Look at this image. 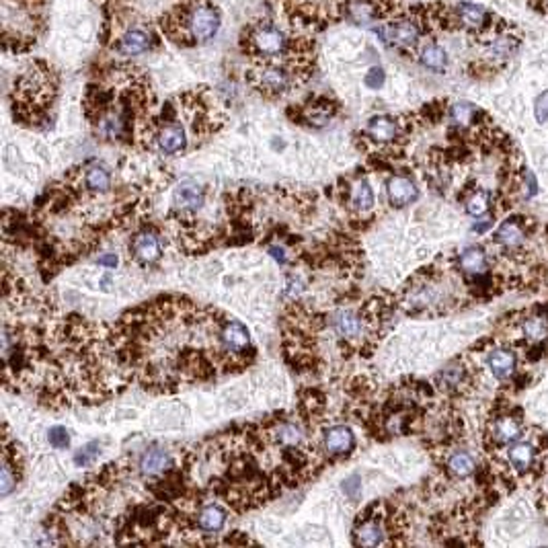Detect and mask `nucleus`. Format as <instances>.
<instances>
[{
  "label": "nucleus",
  "instance_id": "nucleus-20",
  "mask_svg": "<svg viewBox=\"0 0 548 548\" xmlns=\"http://www.w3.org/2000/svg\"><path fill=\"white\" fill-rule=\"evenodd\" d=\"M534 456H536V450H534V446L530 443V441H514V443H509V450H507V458H509V462L514 465L516 470H528L532 462H534Z\"/></svg>",
  "mask_w": 548,
  "mask_h": 548
},
{
  "label": "nucleus",
  "instance_id": "nucleus-19",
  "mask_svg": "<svg viewBox=\"0 0 548 548\" xmlns=\"http://www.w3.org/2000/svg\"><path fill=\"white\" fill-rule=\"evenodd\" d=\"M330 321L337 335H341L343 339H356L363 330V321L352 310H337Z\"/></svg>",
  "mask_w": 548,
  "mask_h": 548
},
{
  "label": "nucleus",
  "instance_id": "nucleus-6",
  "mask_svg": "<svg viewBox=\"0 0 548 548\" xmlns=\"http://www.w3.org/2000/svg\"><path fill=\"white\" fill-rule=\"evenodd\" d=\"M407 132V121H401L392 115H374L363 130V136L378 146H392Z\"/></svg>",
  "mask_w": 548,
  "mask_h": 548
},
{
  "label": "nucleus",
  "instance_id": "nucleus-37",
  "mask_svg": "<svg viewBox=\"0 0 548 548\" xmlns=\"http://www.w3.org/2000/svg\"><path fill=\"white\" fill-rule=\"evenodd\" d=\"M304 290L302 288V283L298 279H290V283H288V290H286V294L288 296H292V298H296V296H300V292Z\"/></svg>",
  "mask_w": 548,
  "mask_h": 548
},
{
  "label": "nucleus",
  "instance_id": "nucleus-27",
  "mask_svg": "<svg viewBox=\"0 0 548 548\" xmlns=\"http://www.w3.org/2000/svg\"><path fill=\"white\" fill-rule=\"evenodd\" d=\"M438 382L439 388L446 390V392L460 390L462 384L466 382V370L462 366H450V368H446L443 372H439Z\"/></svg>",
  "mask_w": 548,
  "mask_h": 548
},
{
  "label": "nucleus",
  "instance_id": "nucleus-23",
  "mask_svg": "<svg viewBox=\"0 0 548 548\" xmlns=\"http://www.w3.org/2000/svg\"><path fill=\"white\" fill-rule=\"evenodd\" d=\"M460 269L470 275L487 274V255L481 247H468L460 255Z\"/></svg>",
  "mask_w": 548,
  "mask_h": 548
},
{
  "label": "nucleus",
  "instance_id": "nucleus-7",
  "mask_svg": "<svg viewBox=\"0 0 548 548\" xmlns=\"http://www.w3.org/2000/svg\"><path fill=\"white\" fill-rule=\"evenodd\" d=\"M154 46H159V33L148 27L126 29L115 41L113 48L121 55H140L150 52Z\"/></svg>",
  "mask_w": 548,
  "mask_h": 548
},
{
  "label": "nucleus",
  "instance_id": "nucleus-40",
  "mask_svg": "<svg viewBox=\"0 0 548 548\" xmlns=\"http://www.w3.org/2000/svg\"><path fill=\"white\" fill-rule=\"evenodd\" d=\"M526 181H528V195H534L536 193V179L532 173H526Z\"/></svg>",
  "mask_w": 548,
  "mask_h": 548
},
{
  "label": "nucleus",
  "instance_id": "nucleus-31",
  "mask_svg": "<svg viewBox=\"0 0 548 548\" xmlns=\"http://www.w3.org/2000/svg\"><path fill=\"white\" fill-rule=\"evenodd\" d=\"M101 454V443L99 441H88L81 450H76L74 454V462L76 466H91Z\"/></svg>",
  "mask_w": 548,
  "mask_h": 548
},
{
  "label": "nucleus",
  "instance_id": "nucleus-41",
  "mask_svg": "<svg viewBox=\"0 0 548 548\" xmlns=\"http://www.w3.org/2000/svg\"><path fill=\"white\" fill-rule=\"evenodd\" d=\"M109 281H111L109 275H105V277L101 279V283H103V290H109Z\"/></svg>",
  "mask_w": 548,
  "mask_h": 548
},
{
  "label": "nucleus",
  "instance_id": "nucleus-36",
  "mask_svg": "<svg viewBox=\"0 0 548 548\" xmlns=\"http://www.w3.org/2000/svg\"><path fill=\"white\" fill-rule=\"evenodd\" d=\"M534 113H536V119L542 123L548 119V91L542 93L538 99H536V105H534Z\"/></svg>",
  "mask_w": 548,
  "mask_h": 548
},
{
  "label": "nucleus",
  "instance_id": "nucleus-33",
  "mask_svg": "<svg viewBox=\"0 0 548 548\" xmlns=\"http://www.w3.org/2000/svg\"><path fill=\"white\" fill-rule=\"evenodd\" d=\"M548 329V323L547 319H542V316H536V319H532V321H528L526 323V335L530 337V339H540V337H544L547 335Z\"/></svg>",
  "mask_w": 548,
  "mask_h": 548
},
{
  "label": "nucleus",
  "instance_id": "nucleus-10",
  "mask_svg": "<svg viewBox=\"0 0 548 548\" xmlns=\"http://www.w3.org/2000/svg\"><path fill=\"white\" fill-rule=\"evenodd\" d=\"M132 255L138 263L142 265H152L163 257V243L156 232L152 230H142L134 236L132 243Z\"/></svg>",
  "mask_w": 548,
  "mask_h": 548
},
{
  "label": "nucleus",
  "instance_id": "nucleus-21",
  "mask_svg": "<svg viewBox=\"0 0 548 548\" xmlns=\"http://www.w3.org/2000/svg\"><path fill=\"white\" fill-rule=\"evenodd\" d=\"M491 438L497 443H514L521 438V427L520 423L514 417H501L493 423L491 429Z\"/></svg>",
  "mask_w": 548,
  "mask_h": 548
},
{
  "label": "nucleus",
  "instance_id": "nucleus-8",
  "mask_svg": "<svg viewBox=\"0 0 548 548\" xmlns=\"http://www.w3.org/2000/svg\"><path fill=\"white\" fill-rule=\"evenodd\" d=\"M218 341L222 349L230 356H243L250 347L248 329L239 321H224L218 330Z\"/></svg>",
  "mask_w": 548,
  "mask_h": 548
},
{
  "label": "nucleus",
  "instance_id": "nucleus-17",
  "mask_svg": "<svg viewBox=\"0 0 548 548\" xmlns=\"http://www.w3.org/2000/svg\"><path fill=\"white\" fill-rule=\"evenodd\" d=\"M417 60L427 70H434V72H443L448 68V54L434 39L427 44H421V48L417 50Z\"/></svg>",
  "mask_w": 548,
  "mask_h": 548
},
{
  "label": "nucleus",
  "instance_id": "nucleus-26",
  "mask_svg": "<svg viewBox=\"0 0 548 548\" xmlns=\"http://www.w3.org/2000/svg\"><path fill=\"white\" fill-rule=\"evenodd\" d=\"M274 439L277 443H281L283 448H298L302 441H304V434L302 429L296 425V423H290V421H283L279 425L274 427Z\"/></svg>",
  "mask_w": 548,
  "mask_h": 548
},
{
  "label": "nucleus",
  "instance_id": "nucleus-16",
  "mask_svg": "<svg viewBox=\"0 0 548 548\" xmlns=\"http://www.w3.org/2000/svg\"><path fill=\"white\" fill-rule=\"evenodd\" d=\"M523 239H526V228H523L520 218L505 220L497 228V232H495V243L501 245V247L509 248V250L520 247L521 243H523Z\"/></svg>",
  "mask_w": 548,
  "mask_h": 548
},
{
  "label": "nucleus",
  "instance_id": "nucleus-28",
  "mask_svg": "<svg viewBox=\"0 0 548 548\" xmlns=\"http://www.w3.org/2000/svg\"><path fill=\"white\" fill-rule=\"evenodd\" d=\"M474 458L468 454V452H454L450 458H448V470L450 474L458 476V479H466L474 472Z\"/></svg>",
  "mask_w": 548,
  "mask_h": 548
},
{
  "label": "nucleus",
  "instance_id": "nucleus-30",
  "mask_svg": "<svg viewBox=\"0 0 548 548\" xmlns=\"http://www.w3.org/2000/svg\"><path fill=\"white\" fill-rule=\"evenodd\" d=\"M13 460L8 454H4V465H2V479H0V495L8 497L13 489L17 487V472H13Z\"/></svg>",
  "mask_w": 548,
  "mask_h": 548
},
{
  "label": "nucleus",
  "instance_id": "nucleus-39",
  "mask_svg": "<svg viewBox=\"0 0 548 548\" xmlns=\"http://www.w3.org/2000/svg\"><path fill=\"white\" fill-rule=\"evenodd\" d=\"M269 255L274 257L277 263H286V253L281 247H269Z\"/></svg>",
  "mask_w": 548,
  "mask_h": 548
},
{
  "label": "nucleus",
  "instance_id": "nucleus-35",
  "mask_svg": "<svg viewBox=\"0 0 548 548\" xmlns=\"http://www.w3.org/2000/svg\"><path fill=\"white\" fill-rule=\"evenodd\" d=\"M343 493L347 495L349 499H357L359 497V491H361V479L354 474V476H349V479H345L343 481Z\"/></svg>",
  "mask_w": 548,
  "mask_h": 548
},
{
  "label": "nucleus",
  "instance_id": "nucleus-24",
  "mask_svg": "<svg viewBox=\"0 0 548 548\" xmlns=\"http://www.w3.org/2000/svg\"><path fill=\"white\" fill-rule=\"evenodd\" d=\"M84 185L88 192L105 193L111 187V173L103 165H91L84 171Z\"/></svg>",
  "mask_w": 548,
  "mask_h": 548
},
{
  "label": "nucleus",
  "instance_id": "nucleus-5",
  "mask_svg": "<svg viewBox=\"0 0 548 548\" xmlns=\"http://www.w3.org/2000/svg\"><path fill=\"white\" fill-rule=\"evenodd\" d=\"M380 41L399 52H417L421 48L423 29L411 13L407 17H392L376 29Z\"/></svg>",
  "mask_w": 548,
  "mask_h": 548
},
{
  "label": "nucleus",
  "instance_id": "nucleus-34",
  "mask_svg": "<svg viewBox=\"0 0 548 548\" xmlns=\"http://www.w3.org/2000/svg\"><path fill=\"white\" fill-rule=\"evenodd\" d=\"M384 81H386V74H384V70L380 66H374V68H370L368 72H366V79H363V83L368 88H382Z\"/></svg>",
  "mask_w": 548,
  "mask_h": 548
},
{
  "label": "nucleus",
  "instance_id": "nucleus-22",
  "mask_svg": "<svg viewBox=\"0 0 548 548\" xmlns=\"http://www.w3.org/2000/svg\"><path fill=\"white\" fill-rule=\"evenodd\" d=\"M487 363H489L495 378L503 380L516 368V354H512L509 349H495V352H491V356L487 357Z\"/></svg>",
  "mask_w": 548,
  "mask_h": 548
},
{
  "label": "nucleus",
  "instance_id": "nucleus-3",
  "mask_svg": "<svg viewBox=\"0 0 548 548\" xmlns=\"http://www.w3.org/2000/svg\"><path fill=\"white\" fill-rule=\"evenodd\" d=\"M58 88V74L52 64L37 60L23 72L19 81H15V117L23 123H37L48 115V107L52 105Z\"/></svg>",
  "mask_w": 548,
  "mask_h": 548
},
{
  "label": "nucleus",
  "instance_id": "nucleus-15",
  "mask_svg": "<svg viewBox=\"0 0 548 548\" xmlns=\"http://www.w3.org/2000/svg\"><path fill=\"white\" fill-rule=\"evenodd\" d=\"M384 536H386V530H384L382 521L370 518V516H366L354 530V542L359 547H378L384 542Z\"/></svg>",
  "mask_w": 548,
  "mask_h": 548
},
{
  "label": "nucleus",
  "instance_id": "nucleus-11",
  "mask_svg": "<svg viewBox=\"0 0 548 548\" xmlns=\"http://www.w3.org/2000/svg\"><path fill=\"white\" fill-rule=\"evenodd\" d=\"M173 456L171 452L165 450V448H150L142 454L140 462H138V468H140V474L142 476H148V479H154V476H163V474H168L173 470Z\"/></svg>",
  "mask_w": 548,
  "mask_h": 548
},
{
  "label": "nucleus",
  "instance_id": "nucleus-25",
  "mask_svg": "<svg viewBox=\"0 0 548 548\" xmlns=\"http://www.w3.org/2000/svg\"><path fill=\"white\" fill-rule=\"evenodd\" d=\"M349 203H352V208H354L356 212H359V214L372 210V206H374V192H372V187H370V183H368L366 179H359L356 185L352 187V192H349Z\"/></svg>",
  "mask_w": 548,
  "mask_h": 548
},
{
  "label": "nucleus",
  "instance_id": "nucleus-38",
  "mask_svg": "<svg viewBox=\"0 0 548 548\" xmlns=\"http://www.w3.org/2000/svg\"><path fill=\"white\" fill-rule=\"evenodd\" d=\"M97 263L103 265V267H115L117 265V257L115 255H103V257L97 259Z\"/></svg>",
  "mask_w": 548,
  "mask_h": 548
},
{
  "label": "nucleus",
  "instance_id": "nucleus-29",
  "mask_svg": "<svg viewBox=\"0 0 548 548\" xmlns=\"http://www.w3.org/2000/svg\"><path fill=\"white\" fill-rule=\"evenodd\" d=\"M489 206H491L489 193L474 192L468 197V201H466V212H468V216H472V218H481V216L487 214Z\"/></svg>",
  "mask_w": 548,
  "mask_h": 548
},
{
  "label": "nucleus",
  "instance_id": "nucleus-2",
  "mask_svg": "<svg viewBox=\"0 0 548 548\" xmlns=\"http://www.w3.org/2000/svg\"><path fill=\"white\" fill-rule=\"evenodd\" d=\"M222 13L212 0H177L159 19V31L175 46L195 48L218 35Z\"/></svg>",
  "mask_w": 548,
  "mask_h": 548
},
{
  "label": "nucleus",
  "instance_id": "nucleus-12",
  "mask_svg": "<svg viewBox=\"0 0 548 548\" xmlns=\"http://www.w3.org/2000/svg\"><path fill=\"white\" fill-rule=\"evenodd\" d=\"M203 197H206V192L201 185H197L195 181H183L173 192V206L181 214H187V212L193 214L201 208Z\"/></svg>",
  "mask_w": 548,
  "mask_h": 548
},
{
  "label": "nucleus",
  "instance_id": "nucleus-18",
  "mask_svg": "<svg viewBox=\"0 0 548 548\" xmlns=\"http://www.w3.org/2000/svg\"><path fill=\"white\" fill-rule=\"evenodd\" d=\"M226 523V512L218 503H208L197 514V528L203 534H218Z\"/></svg>",
  "mask_w": 548,
  "mask_h": 548
},
{
  "label": "nucleus",
  "instance_id": "nucleus-1",
  "mask_svg": "<svg viewBox=\"0 0 548 548\" xmlns=\"http://www.w3.org/2000/svg\"><path fill=\"white\" fill-rule=\"evenodd\" d=\"M241 48L250 62L288 64L298 72L302 81L310 74L314 41L308 33L296 31L290 23L288 27H281L274 19H257L243 29Z\"/></svg>",
  "mask_w": 548,
  "mask_h": 548
},
{
  "label": "nucleus",
  "instance_id": "nucleus-14",
  "mask_svg": "<svg viewBox=\"0 0 548 548\" xmlns=\"http://www.w3.org/2000/svg\"><path fill=\"white\" fill-rule=\"evenodd\" d=\"M386 195H388V201L394 208H405L419 197V189L409 177L392 175L386 183Z\"/></svg>",
  "mask_w": 548,
  "mask_h": 548
},
{
  "label": "nucleus",
  "instance_id": "nucleus-32",
  "mask_svg": "<svg viewBox=\"0 0 548 548\" xmlns=\"http://www.w3.org/2000/svg\"><path fill=\"white\" fill-rule=\"evenodd\" d=\"M48 439H50V443L58 448V450H62V448H68L70 446V432L66 429V427H62V425H55L52 427L50 432H48Z\"/></svg>",
  "mask_w": 548,
  "mask_h": 548
},
{
  "label": "nucleus",
  "instance_id": "nucleus-4",
  "mask_svg": "<svg viewBox=\"0 0 548 548\" xmlns=\"http://www.w3.org/2000/svg\"><path fill=\"white\" fill-rule=\"evenodd\" d=\"M247 81L257 93H261L269 99H275V97L286 95L302 79L298 76V72L294 68H290L288 64L253 62L247 72Z\"/></svg>",
  "mask_w": 548,
  "mask_h": 548
},
{
  "label": "nucleus",
  "instance_id": "nucleus-13",
  "mask_svg": "<svg viewBox=\"0 0 548 548\" xmlns=\"http://www.w3.org/2000/svg\"><path fill=\"white\" fill-rule=\"evenodd\" d=\"M356 436L347 425H333L323 436V448L329 456H345L354 450Z\"/></svg>",
  "mask_w": 548,
  "mask_h": 548
},
{
  "label": "nucleus",
  "instance_id": "nucleus-9",
  "mask_svg": "<svg viewBox=\"0 0 548 548\" xmlns=\"http://www.w3.org/2000/svg\"><path fill=\"white\" fill-rule=\"evenodd\" d=\"M337 113V103L329 97H314L298 109V117L312 128H325Z\"/></svg>",
  "mask_w": 548,
  "mask_h": 548
}]
</instances>
